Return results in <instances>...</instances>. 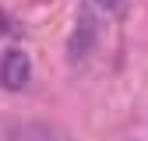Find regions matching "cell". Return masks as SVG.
<instances>
[{"instance_id": "cell-3", "label": "cell", "mask_w": 148, "mask_h": 141, "mask_svg": "<svg viewBox=\"0 0 148 141\" xmlns=\"http://www.w3.org/2000/svg\"><path fill=\"white\" fill-rule=\"evenodd\" d=\"M25 141H64L53 127H42V123H32V127H25Z\"/></svg>"}, {"instance_id": "cell-2", "label": "cell", "mask_w": 148, "mask_h": 141, "mask_svg": "<svg viewBox=\"0 0 148 141\" xmlns=\"http://www.w3.org/2000/svg\"><path fill=\"white\" fill-rule=\"evenodd\" d=\"M32 78V60L25 57L21 49H11L4 53V60H0V85L7 88V92H21Z\"/></svg>"}, {"instance_id": "cell-1", "label": "cell", "mask_w": 148, "mask_h": 141, "mask_svg": "<svg viewBox=\"0 0 148 141\" xmlns=\"http://www.w3.org/2000/svg\"><path fill=\"white\" fill-rule=\"evenodd\" d=\"M95 39H99V21H95V14H92V7H81L78 25H74V35H71V42H67V57L74 64L88 60V53L95 49Z\"/></svg>"}, {"instance_id": "cell-4", "label": "cell", "mask_w": 148, "mask_h": 141, "mask_svg": "<svg viewBox=\"0 0 148 141\" xmlns=\"http://www.w3.org/2000/svg\"><path fill=\"white\" fill-rule=\"evenodd\" d=\"M88 7H95L102 14H123L127 11V0H88Z\"/></svg>"}, {"instance_id": "cell-5", "label": "cell", "mask_w": 148, "mask_h": 141, "mask_svg": "<svg viewBox=\"0 0 148 141\" xmlns=\"http://www.w3.org/2000/svg\"><path fill=\"white\" fill-rule=\"evenodd\" d=\"M4 32H7V18L0 14V35H4Z\"/></svg>"}]
</instances>
